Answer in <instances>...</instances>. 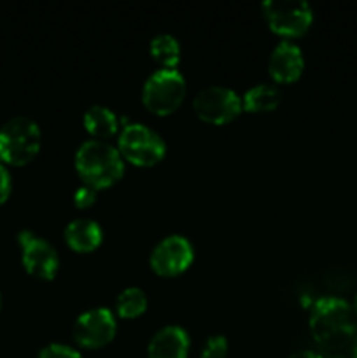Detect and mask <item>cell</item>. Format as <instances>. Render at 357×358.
<instances>
[{"label": "cell", "instance_id": "3957f363", "mask_svg": "<svg viewBox=\"0 0 357 358\" xmlns=\"http://www.w3.org/2000/svg\"><path fill=\"white\" fill-rule=\"evenodd\" d=\"M41 126L27 115H16L0 126V159L13 166L27 164L41 149Z\"/></svg>", "mask_w": 357, "mask_h": 358}, {"label": "cell", "instance_id": "44dd1931", "mask_svg": "<svg viewBox=\"0 0 357 358\" xmlns=\"http://www.w3.org/2000/svg\"><path fill=\"white\" fill-rule=\"evenodd\" d=\"M10 189H13V178H10L9 170L0 163V205L4 201H7L10 194Z\"/></svg>", "mask_w": 357, "mask_h": 358}, {"label": "cell", "instance_id": "d4e9b609", "mask_svg": "<svg viewBox=\"0 0 357 358\" xmlns=\"http://www.w3.org/2000/svg\"><path fill=\"white\" fill-rule=\"evenodd\" d=\"M332 358H352V357H345V355H338V357H332Z\"/></svg>", "mask_w": 357, "mask_h": 358}, {"label": "cell", "instance_id": "2e32d148", "mask_svg": "<svg viewBox=\"0 0 357 358\" xmlns=\"http://www.w3.org/2000/svg\"><path fill=\"white\" fill-rule=\"evenodd\" d=\"M149 51L161 66L177 69V63L181 62V44L172 34L154 35L149 42Z\"/></svg>", "mask_w": 357, "mask_h": 358}, {"label": "cell", "instance_id": "8992f818", "mask_svg": "<svg viewBox=\"0 0 357 358\" xmlns=\"http://www.w3.org/2000/svg\"><path fill=\"white\" fill-rule=\"evenodd\" d=\"M261 10L268 27L284 37L304 34L314 21V10L307 0H265Z\"/></svg>", "mask_w": 357, "mask_h": 358}, {"label": "cell", "instance_id": "ba28073f", "mask_svg": "<svg viewBox=\"0 0 357 358\" xmlns=\"http://www.w3.org/2000/svg\"><path fill=\"white\" fill-rule=\"evenodd\" d=\"M18 241L21 245V261L24 269L38 280L55 278L59 268V255L56 248L46 238L28 229H21L18 233Z\"/></svg>", "mask_w": 357, "mask_h": 358}, {"label": "cell", "instance_id": "ffe728a7", "mask_svg": "<svg viewBox=\"0 0 357 358\" xmlns=\"http://www.w3.org/2000/svg\"><path fill=\"white\" fill-rule=\"evenodd\" d=\"M97 201V189L91 187V185H80V187L76 189L74 192V203L79 208H88L93 203Z\"/></svg>", "mask_w": 357, "mask_h": 358}, {"label": "cell", "instance_id": "8fae6325", "mask_svg": "<svg viewBox=\"0 0 357 358\" xmlns=\"http://www.w3.org/2000/svg\"><path fill=\"white\" fill-rule=\"evenodd\" d=\"M303 66V51L289 38L280 41L270 52L268 72L275 83H293L301 76Z\"/></svg>", "mask_w": 357, "mask_h": 358}, {"label": "cell", "instance_id": "cb8c5ba5", "mask_svg": "<svg viewBox=\"0 0 357 358\" xmlns=\"http://www.w3.org/2000/svg\"><path fill=\"white\" fill-rule=\"evenodd\" d=\"M354 310H356V313H357V296H356V301H354Z\"/></svg>", "mask_w": 357, "mask_h": 358}, {"label": "cell", "instance_id": "277c9868", "mask_svg": "<svg viewBox=\"0 0 357 358\" xmlns=\"http://www.w3.org/2000/svg\"><path fill=\"white\" fill-rule=\"evenodd\" d=\"M186 79L178 69L160 66L147 76L142 86V101L150 112L172 114L186 96Z\"/></svg>", "mask_w": 357, "mask_h": 358}, {"label": "cell", "instance_id": "5b68a950", "mask_svg": "<svg viewBox=\"0 0 357 358\" xmlns=\"http://www.w3.org/2000/svg\"><path fill=\"white\" fill-rule=\"evenodd\" d=\"M118 149L136 166H153L167 154L163 136L144 122H125L118 135Z\"/></svg>", "mask_w": 357, "mask_h": 358}, {"label": "cell", "instance_id": "9a60e30c", "mask_svg": "<svg viewBox=\"0 0 357 358\" xmlns=\"http://www.w3.org/2000/svg\"><path fill=\"white\" fill-rule=\"evenodd\" d=\"M282 100V93L275 84L259 83L241 94V108L247 112L273 110Z\"/></svg>", "mask_w": 357, "mask_h": 358}, {"label": "cell", "instance_id": "e0dca14e", "mask_svg": "<svg viewBox=\"0 0 357 358\" xmlns=\"http://www.w3.org/2000/svg\"><path fill=\"white\" fill-rule=\"evenodd\" d=\"M147 310V294L140 287H126L115 299V313L122 318H135Z\"/></svg>", "mask_w": 357, "mask_h": 358}, {"label": "cell", "instance_id": "7402d4cb", "mask_svg": "<svg viewBox=\"0 0 357 358\" xmlns=\"http://www.w3.org/2000/svg\"><path fill=\"white\" fill-rule=\"evenodd\" d=\"M287 358H324V357L317 352H312V350H300V352L290 353Z\"/></svg>", "mask_w": 357, "mask_h": 358}, {"label": "cell", "instance_id": "603a6c76", "mask_svg": "<svg viewBox=\"0 0 357 358\" xmlns=\"http://www.w3.org/2000/svg\"><path fill=\"white\" fill-rule=\"evenodd\" d=\"M350 348H352V358H357V334L354 336V339H352V343H350Z\"/></svg>", "mask_w": 357, "mask_h": 358}, {"label": "cell", "instance_id": "4fadbf2b", "mask_svg": "<svg viewBox=\"0 0 357 358\" xmlns=\"http://www.w3.org/2000/svg\"><path fill=\"white\" fill-rule=\"evenodd\" d=\"M104 240V229L90 217H77L65 227V241L76 252H93Z\"/></svg>", "mask_w": 357, "mask_h": 358}, {"label": "cell", "instance_id": "7c38bea8", "mask_svg": "<svg viewBox=\"0 0 357 358\" xmlns=\"http://www.w3.org/2000/svg\"><path fill=\"white\" fill-rule=\"evenodd\" d=\"M189 339L188 331L181 325H164L154 332L147 345L149 358H188Z\"/></svg>", "mask_w": 357, "mask_h": 358}, {"label": "cell", "instance_id": "d6986e66", "mask_svg": "<svg viewBox=\"0 0 357 358\" xmlns=\"http://www.w3.org/2000/svg\"><path fill=\"white\" fill-rule=\"evenodd\" d=\"M37 358H83L76 348L63 343H49L38 352Z\"/></svg>", "mask_w": 357, "mask_h": 358}, {"label": "cell", "instance_id": "30bf717a", "mask_svg": "<svg viewBox=\"0 0 357 358\" xmlns=\"http://www.w3.org/2000/svg\"><path fill=\"white\" fill-rule=\"evenodd\" d=\"M118 331L115 315L108 308L97 306L83 311L74 322V339L84 348H100L114 339Z\"/></svg>", "mask_w": 357, "mask_h": 358}, {"label": "cell", "instance_id": "484cf974", "mask_svg": "<svg viewBox=\"0 0 357 358\" xmlns=\"http://www.w3.org/2000/svg\"><path fill=\"white\" fill-rule=\"evenodd\" d=\"M0 308H2V294H0Z\"/></svg>", "mask_w": 357, "mask_h": 358}, {"label": "cell", "instance_id": "6da1fadb", "mask_svg": "<svg viewBox=\"0 0 357 358\" xmlns=\"http://www.w3.org/2000/svg\"><path fill=\"white\" fill-rule=\"evenodd\" d=\"M310 332L315 341L326 348H343L357 334L354 308L343 297H321L312 306Z\"/></svg>", "mask_w": 357, "mask_h": 358}, {"label": "cell", "instance_id": "9c48e42d", "mask_svg": "<svg viewBox=\"0 0 357 358\" xmlns=\"http://www.w3.org/2000/svg\"><path fill=\"white\" fill-rule=\"evenodd\" d=\"M195 259L191 241L182 234H168L161 238L150 250L149 264L161 276H175L184 273Z\"/></svg>", "mask_w": 357, "mask_h": 358}, {"label": "cell", "instance_id": "52a82bcc", "mask_svg": "<svg viewBox=\"0 0 357 358\" xmlns=\"http://www.w3.org/2000/svg\"><path fill=\"white\" fill-rule=\"evenodd\" d=\"M192 110L203 121L212 122V124H224V122L233 121L244 108H241V96L233 87L210 84L195 94Z\"/></svg>", "mask_w": 357, "mask_h": 358}, {"label": "cell", "instance_id": "5bb4252c", "mask_svg": "<svg viewBox=\"0 0 357 358\" xmlns=\"http://www.w3.org/2000/svg\"><path fill=\"white\" fill-rule=\"evenodd\" d=\"M83 124L93 138L107 140L119 131V117L111 107L102 103L90 105L83 114Z\"/></svg>", "mask_w": 357, "mask_h": 358}, {"label": "cell", "instance_id": "ac0fdd59", "mask_svg": "<svg viewBox=\"0 0 357 358\" xmlns=\"http://www.w3.org/2000/svg\"><path fill=\"white\" fill-rule=\"evenodd\" d=\"M227 339L223 334H214L203 345L200 358H226Z\"/></svg>", "mask_w": 357, "mask_h": 358}, {"label": "cell", "instance_id": "7a4b0ae2", "mask_svg": "<svg viewBox=\"0 0 357 358\" xmlns=\"http://www.w3.org/2000/svg\"><path fill=\"white\" fill-rule=\"evenodd\" d=\"M74 164L86 185L94 189L115 184L125 173V161L118 147L100 138L84 140L77 147Z\"/></svg>", "mask_w": 357, "mask_h": 358}]
</instances>
